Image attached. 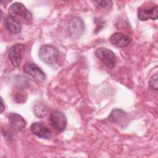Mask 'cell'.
I'll use <instances>...</instances> for the list:
<instances>
[{"label": "cell", "mask_w": 158, "mask_h": 158, "mask_svg": "<svg viewBox=\"0 0 158 158\" xmlns=\"http://www.w3.org/2000/svg\"><path fill=\"white\" fill-rule=\"evenodd\" d=\"M40 59L44 62L52 65L56 63L59 59V52L56 48L50 44L42 46L38 51Z\"/></svg>", "instance_id": "obj_1"}, {"label": "cell", "mask_w": 158, "mask_h": 158, "mask_svg": "<svg viewBox=\"0 0 158 158\" xmlns=\"http://www.w3.org/2000/svg\"><path fill=\"white\" fill-rule=\"evenodd\" d=\"M96 56L100 59L107 67L112 69L116 64L115 54L109 49L101 47L98 48L94 52Z\"/></svg>", "instance_id": "obj_2"}, {"label": "cell", "mask_w": 158, "mask_h": 158, "mask_svg": "<svg viewBox=\"0 0 158 158\" xmlns=\"http://www.w3.org/2000/svg\"><path fill=\"white\" fill-rule=\"evenodd\" d=\"M49 121L52 127L59 132L64 131L66 128L67 118L64 114L60 111L56 110L51 112Z\"/></svg>", "instance_id": "obj_3"}, {"label": "cell", "mask_w": 158, "mask_h": 158, "mask_svg": "<svg viewBox=\"0 0 158 158\" xmlns=\"http://www.w3.org/2000/svg\"><path fill=\"white\" fill-rule=\"evenodd\" d=\"M68 29L70 36L73 38H77L83 33L85 29V23L80 17H74L69 20Z\"/></svg>", "instance_id": "obj_4"}, {"label": "cell", "mask_w": 158, "mask_h": 158, "mask_svg": "<svg viewBox=\"0 0 158 158\" xmlns=\"http://www.w3.org/2000/svg\"><path fill=\"white\" fill-rule=\"evenodd\" d=\"M23 71L39 82H43L46 78V74L36 64L32 62L25 64L23 65Z\"/></svg>", "instance_id": "obj_5"}, {"label": "cell", "mask_w": 158, "mask_h": 158, "mask_svg": "<svg viewBox=\"0 0 158 158\" xmlns=\"http://www.w3.org/2000/svg\"><path fill=\"white\" fill-rule=\"evenodd\" d=\"M23 49L24 46L23 44H16L11 46L9 49L8 58L14 67H17L19 66Z\"/></svg>", "instance_id": "obj_6"}, {"label": "cell", "mask_w": 158, "mask_h": 158, "mask_svg": "<svg viewBox=\"0 0 158 158\" xmlns=\"http://www.w3.org/2000/svg\"><path fill=\"white\" fill-rule=\"evenodd\" d=\"M8 12L9 15L14 18L17 15H19L27 20L31 19V13L27 10L23 4L20 2H15L12 4L9 7Z\"/></svg>", "instance_id": "obj_7"}, {"label": "cell", "mask_w": 158, "mask_h": 158, "mask_svg": "<svg viewBox=\"0 0 158 158\" xmlns=\"http://www.w3.org/2000/svg\"><path fill=\"white\" fill-rule=\"evenodd\" d=\"M30 130L38 137L43 139H49L52 136V132L43 122H34L31 124Z\"/></svg>", "instance_id": "obj_8"}, {"label": "cell", "mask_w": 158, "mask_h": 158, "mask_svg": "<svg viewBox=\"0 0 158 158\" xmlns=\"http://www.w3.org/2000/svg\"><path fill=\"white\" fill-rule=\"evenodd\" d=\"M10 126L16 131H23L26 126L24 118L17 113H9L7 115Z\"/></svg>", "instance_id": "obj_9"}, {"label": "cell", "mask_w": 158, "mask_h": 158, "mask_svg": "<svg viewBox=\"0 0 158 158\" xmlns=\"http://www.w3.org/2000/svg\"><path fill=\"white\" fill-rule=\"evenodd\" d=\"M110 43L118 48L127 46L131 42V38L122 33H115L110 37Z\"/></svg>", "instance_id": "obj_10"}, {"label": "cell", "mask_w": 158, "mask_h": 158, "mask_svg": "<svg viewBox=\"0 0 158 158\" xmlns=\"http://www.w3.org/2000/svg\"><path fill=\"white\" fill-rule=\"evenodd\" d=\"M4 25L6 30L12 34H17L22 31V25L20 22L10 15L4 19Z\"/></svg>", "instance_id": "obj_11"}, {"label": "cell", "mask_w": 158, "mask_h": 158, "mask_svg": "<svg viewBox=\"0 0 158 158\" xmlns=\"http://www.w3.org/2000/svg\"><path fill=\"white\" fill-rule=\"evenodd\" d=\"M138 17L140 20L145 21L149 19L156 20L158 17V7L157 6L151 9H146L139 10L138 14Z\"/></svg>", "instance_id": "obj_12"}, {"label": "cell", "mask_w": 158, "mask_h": 158, "mask_svg": "<svg viewBox=\"0 0 158 158\" xmlns=\"http://www.w3.org/2000/svg\"><path fill=\"white\" fill-rule=\"evenodd\" d=\"M126 115V113L120 109H114L109 116V120L112 123L117 122L119 120L122 119Z\"/></svg>", "instance_id": "obj_13"}, {"label": "cell", "mask_w": 158, "mask_h": 158, "mask_svg": "<svg viewBox=\"0 0 158 158\" xmlns=\"http://www.w3.org/2000/svg\"><path fill=\"white\" fill-rule=\"evenodd\" d=\"M13 99L15 102L23 103L26 101L27 98V94L25 90L22 89H17L13 94Z\"/></svg>", "instance_id": "obj_14"}, {"label": "cell", "mask_w": 158, "mask_h": 158, "mask_svg": "<svg viewBox=\"0 0 158 158\" xmlns=\"http://www.w3.org/2000/svg\"><path fill=\"white\" fill-rule=\"evenodd\" d=\"M33 112H34V114L37 117H43L47 112V109L46 106H44L43 104H38L34 106Z\"/></svg>", "instance_id": "obj_15"}, {"label": "cell", "mask_w": 158, "mask_h": 158, "mask_svg": "<svg viewBox=\"0 0 158 158\" xmlns=\"http://www.w3.org/2000/svg\"><path fill=\"white\" fill-rule=\"evenodd\" d=\"M94 3L97 6L104 9H110L112 6V1L110 0L104 1H95Z\"/></svg>", "instance_id": "obj_16"}, {"label": "cell", "mask_w": 158, "mask_h": 158, "mask_svg": "<svg viewBox=\"0 0 158 158\" xmlns=\"http://www.w3.org/2000/svg\"><path fill=\"white\" fill-rule=\"evenodd\" d=\"M157 79L158 76L157 74L156 73L155 75H152L149 80V85L152 89L155 90H157Z\"/></svg>", "instance_id": "obj_17"}, {"label": "cell", "mask_w": 158, "mask_h": 158, "mask_svg": "<svg viewBox=\"0 0 158 158\" xmlns=\"http://www.w3.org/2000/svg\"><path fill=\"white\" fill-rule=\"evenodd\" d=\"M4 108H5V106L4 104V101H3L2 98H1V112H0L1 113H2L3 112Z\"/></svg>", "instance_id": "obj_18"}]
</instances>
